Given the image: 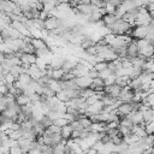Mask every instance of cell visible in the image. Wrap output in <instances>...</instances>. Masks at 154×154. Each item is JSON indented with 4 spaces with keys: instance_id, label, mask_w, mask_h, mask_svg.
<instances>
[{
    "instance_id": "21",
    "label": "cell",
    "mask_w": 154,
    "mask_h": 154,
    "mask_svg": "<svg viewBox=\"0 0 154 154\" xmlns=\"http://www.w3.org/2000/svg\"><path fill=\"white\" fill-rule=\"evenodd\" d=\"M141 85H142V82H141V78H140V77L131 78V81H130V83H129V87H130V89H132V90L141 89Z\"/></svg>"
},
{
    "instance_id": "36",
    "label": "cell",
    "mask_w": 154,
    "mask_h": 154,
    "mask_svg": "<svg viewBox=\"0 0 154 154\" xmlns=\"http://www.w3.org/2000/svg\"><path fill=\"white\" fill-rule=\"evenodd\" d=\"M42 94H45L47 97H52V96H54V95H55V91H53V90H52V89L46 84V85H43Z\"/></svg>"
},
{
    "instance_id": "31",
    "label": "cell",
    "mask_w": 154,
    "mask_h": 154,
    "mask_svg": "<svg viewBox=\"0 0 154 154\" xmlns=\"http://www.w3.org/2000/svg\"><path fill=\"white\" fill-rule=\"evenodd\" d=\"M116 77H117V75H116V72H112L108 77H106L103 81H105V85H112V84H114L116 83Z\"/></svg>"
},
{
    "instance_id": "38",
    "label": "cell",
    "mask_w": 154,
    "mask_h": 154,
    "mask_svg": "<svg viewBox=\"0 0 154 154\" xmlns=\"http://www.w3.org/2000/svg\"><path fill=\"white\" fill-rule=\"evenodd\" d=\"M105 8H106V12H107V13H114L117 7H116L113 4H111V2L108 1V2H106V5H105Z\"/></svg>"
},
{
    "instance_id": "23",
    "label": "cell",
    "mask_w": 154,
    "mask_h": 154,
    "mask_svg": "<svg viewBox=\"0 0 154 154\" xmlns=\"http://www.w3.org/2000/svg\"><path fill=\"white\" fill-rule=\"evenodd\" d=\"M18 79L22 82V84H23V85L29 84V83L32 81V78L30 77V75H29L28 72H22V73L19 75V77H18Z\"/></svg>"
},
{
    "instance_id": "14",
    "label": "cell",
    "mask_w": 154,
    "mask_h": 154,
    "mask_svg": "<svg viewBox=\"0 0 154 154\" xmlns=\"http://www.w3.org/2000/svg\"><path fill=\"white\" fill-rule=\"evenodd\" d=\"M90 88L94 89L95 91L103 90V88H105V81L101 77H95V78H93V83H91Z\"/></svg>"
},
{
    "instance_id": "12",
    "label": "cell",
    "mask_w": 154,
    "mask_h": 154,
    "mask_svg": "<svg viewBox=\"0 0 154 154\" xmlns=\"http://www.w3.org/2000/svg\"><path fill=\"white\" fill-rule=\"evenodd\" d=\"M140 55L143 58H149L154 55V45L153 43H148L146 47L140 49Z\"/></svg>"
},
{
    "instance_id": "30",
    "label": "cell",
    "mask_w": 154,
    "mask_h": 154,
    "mask_svg": "<svg viewBox=\"0 0 154 154\" xmlns=\"http://www.w3.org/2000/svg\"><path fill=\"white\" fill-rule=\"evenodd\" d=\"M118 129H119V132H120V135H122L123 137H124V136H128V135H130V134H132V132H131V128H129V126H125V125L119 124Z\"/></svg>"
},
{
    "instance_id": "29",
    "label": "cell",
    "mask_w": 154,
    "mask_h": 154,
    "mask_svg": "<svg viewBox=\"0 0 154 154\" xmlns=\"http://www.w3.org/2000/svg\"><path fill=\"white\" fill-rule=\"evenodd\" d=\"M79 123H81V125H82L83 128H85V129H90V126H91V124H93V122H91V119H90L89 117H83V118H81V119H79Z\"/></svg>"
},
{
    "instance_id": "9",
    "label": "cell",
    "mask_w": 154,
    "mask_h": 154,
    "mask_svg": "<svg viewBox=\"0 0 154 154\" xmlns=\"http://www.w3.org/2000/svg\"><path fill=\"white\" fill-rule=\"evenodd\" d=\"M140 54V48L137 46V42L136 40L132 38V41L128 45V57H137Z\"/></svg>"
},
{
    "instance_id": "43",
    "label": "cell",
    "mask_w": 154,
    "mask_h": 154,
    "mask_svg": "<svg viewBox=\"0 0 154 154\" xmlns=\"http://www.w3.org/2000/svg\"><path fill=\"white\" fill-rule=\"evenodd\" d=\"M103 1H105V2H108V1H109V0H103Z\"/></svg>"
},
{
    "instance_id": "16",
    "label": "cell",
    "mask_w": 154,
    "mask_h": 154,
    "mask_svg": "<svg viewBox=\"0 0 154 154\" xmlns=\"http://www.w3.org/2000/svg\"><path fill=\"white\" fill-rule=\"evenodd\" d=\"M118 18L119 17H117L116 13H106L105 16H102V20H103V23H105L106 26H109L111 24L116 23Z\"/></svg>"
},
{
    "instance_id": "37",
    "label": "cell",
    "mask_w": 154,
    "mask_h": 154,
    "mask_svg": "<svg viewBox=\"0 0 154 154\" xmlns=\"http://www.w3.org/2000/svg\"><path fill=\"white\" fill-rule=\"evenodd\" d=\"M144 129H146V131H147V134H148V135L154 134V120H153V122H150V123L144 124Z\"/></svg>"
},
{
    "instance_id": "10",
    "label": "cell",
    "mask_w": 154,
    "mask_h": 154,
    "mask_svg": "<svg viewBox=\"0 0 154 154\" xmlns=\"http://www.w3.org/2000/svg\"><path fill=\"white\" fill-rule=\"evenodd\" d=\"M103 102L101 101V100H97L95 103H93V105H89L88 106V108H87V111L88 112H90L91 114H96V113H100L102 109H103Z\"/></svg>"
},
{
    "instance_id": "34",
    "label": "cell",
    "mask_w": 154,
    "mask_h": 154,
    "mask_svg": "<svg viewBox=\"0 0 154 154\" xmlns=\"http://www.w3.org/2000/svg\"><path fill=\"white\" fill-rule=\"evenodd\" d=\"M106 67H108V63L107 61H97V63L94 64V69L96 71H101V70H103Z\"/></svg>"
},
{
    "instance_id": "26",
    "label": "cell",
    "mask_w": 154,
    "mask_h": 154,
    "mask_svg": "<svg viewBox=\"0 0 154 154\" xmlns=\"http://www.w3.org/2000/svg\"><path fill=\"white\" fill-rule=\"evenodd\" d=\"M64 75H65V72L63 69H53V71H52V78L58 79V81L61 79Z\"/></svg>"
},
{
    "instance_id": "15",
    "label": "cell",
    "mask_w": 154,
    "mask_h": 154,
    "mask_svg": "<svg viewBox=\"0 0 154 154\" xmlns=\"http://www.w3.org/2000/svg\"><path fill=\"white\" fill-rule=\"evenodd\" d=\"M14 99H16V102H17L19 106H24V105H26V103L31 102L30 96H29V95H26V94H24V93L17 94V95L14 96Z\"/></svg>"
},
{
    "instance_id": "1",
    "label": "cell",
    "mask_w": 154,
    "mask_h": 154,
    "mask_svg": "<svg viewBox=\"0 0 154 154\" xmlns=\"http://www.w3.org/2000/svg\"><path fill=\"white\" fill-rule=\"evenodd\" d=\"M134 106H135V102L131 101V102H122L118 107H117V113L118 116L120 117V119L125 116H128L132 109H134Z\"/></svg>"
},
{
    "instance_id": "41",
    "label": "cell",
    "mask_w": 154,
    "mask_h": 154,
    "mask_svg": "<svg viewBox=\"0 0 154 154\" xmlns=\"http://www.w3.org/2000/svg\"><path fill=\"white\" fill-rule=\"evenodd\" d=\"M109 2H111V4H113V5L117 7V6H119V5H122V4H123V0H109Z\"/></svg>"
},
{
    "instance_id": "24",
    "label": "cell",
    "mask_w": 154,
    "mask_h": 154,
    "mask_svg": "<svg viewBox=\"0 0 154 154\" xmlns=\"http://www.w3.org/2000/svg\"><path fill=\"white\" fill-rule=\"evenodd\" d=\"M65 146H66V144H64V143H61V142L54 144V146H53V153H54V154H63V153H65Z\"/></svg>"
},
{
    "instance_id": "3",
    "label": "cell",
    "mask_w": 154,
    "mask_h": 154,
    "mask_svg": "<svg viewBox=\"0 0 154 154\" xmlns=\"http://www.w3.org/2000/svg\"><path fill=\"white\" fill-rule=\"evenodd\" d=\"M148 34V28L147 25H135L132 26V34L131 36L134 38H144Z\"/></svg>"
},
{
    "instance_id": "39",
    "label": "cell",
    "mask_w": 154,
    "mask_h": 154,
    "mask_svg": "<svg viewBox=\"0 0 154 154\" xmlns=\"http://www.w3.org/2000/svg\"><path fill=\"white\" fill-rule=\"evenodd\" d=\"M97 100H100V99H99V96H97L96 94H94V95H91V96H89V97L85 99V101H87L88 105H93V103H95Z\"/></svg>"
},
{
    "instance_id": "2",
    "label": "cell",
    "mask_w": 154,
    "mask_h": 154,
    "mask_svg": "<svg viewBox=\"0 0 154 154\" xmlns=\"http://www.w3.org/2000/svg\"><path fill=\"white\" fill-rule=\"evenodd\" d=\"M61 23L60 18H57L54 16H49L47 19H45V29H47L48 31H53L54 29H57Z\"/></svg>"
},
{
    "instance_id": "7",
    "label": "cell",
    "mask_w": 154,
    "mask_h": 154,
    "mask_svg": "<svg viewBox=\"0 0 154 154\" xmlns=\"http://www.w3.org/2000/svg\"><path fill=\"white\" fill-rule=\"evenodd\" d=\"M103 90H105L106 94H108V95H111V96L118 99L119 94L122 93V87L114 83V84H112V85H105Z\"/></svg>"
},
{
    "instance_id": "5",
    "label": "cell",
    "mask_w": 154,
    "mask_h": 154,
    "mask_svg": "<svg viewBox=\"0 0 154 154\" xmlns=\"http://www.w3.org/2000/svg\"><path fill=\"white\" fill-rule=\"evenodd\" d=\"M76 83L78 85V88L84 89V88H89L93 83V78H90L88 75L84 76H77L76 77Z\"/></svg>"
},
{
    "instance_id": "25",
    "label": "cell",
    "mask_w": 154,
    "mask_h": 154,
    "mask_svg": "<svg viewBox=\"0 0 154 154\" xmlns=\"http://www.w3.org/2000/svg\"><path fill=\"white\" fill-rule=\"evenodd\" d=\"M116 36H117L116 34H113V32H111V31H109V32H107L106 35H103V36H102V38L105 40L106 45H109V46H111V45L113 43V41L116 40Z\"/></svg>"
},
{
    "instance_id": "6",
    "label": "cell",
    "mask_w": 154,
    "mask_h": 154,
    "mask_svg": "<svg viewBox=\"0 0 154 154\" xmlns=\"http://www.w3.org/2000/svg\"><path fill=\"white\" fill-rule=\"evenodd\" d=\"M29 75H30V77L32 78V79H35V81H37L41 76H42V70H41V67L35 63V64H30V66H29V69H28V71H26Z\"/></svg>"
},
{
    "instance_id": "8",
    "label": "cell",
    "mask_w": 154,
    "mask_h": 154,
    "mask_svg": "<svg viewBox=\"0 0 154 154\" xmlns=\"http://www.w3.org/2000/svg\"><path fill=\"white\" fill-rule=\"evenodd\" d=\"M31 45L35 47L36 51H41V49L48 48V45H47L46 40L42 38V37H31Z\"/></svg>"
},
{
    "instance_id": "17",
    "label": "cell",
    "mask_w": 154,
    "mask_h": 154,
    "mask_svg": "<svg viewBox=\"0 0 154 154\" xmlns=\"http://www.w3.org/2000/svg\"><path fill=\"white\" fill-rule=\"evenodd\" d=\"M130 81H131V78H130V76H129V75H124V76H117V77H116V84L120 85L122 88H123V87L129 85Z\"/></svg>"
},
{
    "instance_id": "28",
    "label": "cell",
    "mask_w": 154,
    "mask_h": 154,
    "mask_svg": "<svg viewBox=\"0 0 154 154\" xmlns=\"http://www.w3.org/2000/svg\"><path fill=\"white\" fill-rule=\"evenodd\" d=\"M84 53H85L88 57L96 55V54H97V47H96V45H93V46H89L88 48H85V49H84Z\"/></svg>"
},
{
    "instance_id": "33",
    "label": "cell",
    "mask_w": 154,
    "mask_h": 154,
    "mask_svg": "<svg viewBox=\"0 0 154 154\" xmlns=\"http://www.w3.org/2000/svg\"><path fill=\"white\" fill-rule=\"evenodd\" d=\"M53 123H54V124H57V125H59V126L61 128V126H64V125L69 124L70 122H69V120H67V119H66V118L63 116V117H59V118L54 119V120H53Z\"/></svg>"
},
{
    "instance_id": "13",
    "label": "cell",
    "mask_w": 154,
    "mask_h": 154,
    "mask_svg": "<svg viewBox=\"0 0 154 154\" xmlns=\"http://www.w3.org/2000/svg\"><path fill=\"white\" fill-rule=\"evenodd\" d=\"M20 60H22V64H35L36 60H37V57L36 54H31V53H22L20 55Z\"/></svg>"
},
{
    "instance_id": "4",
    "label": "cell",
    "mask_w": 154,
    "mask_h": 154,
    "mask_svg": "<svg viewBox=\"0 0 154 154\" xmlns=\"http://www.w3.org/2000/svg\"><path fill=\"white\" fill-rule=\"evenodd\" d=\"M125 117H128L134 124H143V125H144L143 114H142V112L138 111V109H132V111H131L128 116H125Z\"/></svg>"
},
{
    "instance_id": "11",
    "label": "cell",
    "mask_w": 154,
    "mask_h": 154,
    "mask_svg": "<svg viewBox=\"0 0 154 154\" xmlns=\"http://www.w3.org/2000/svg\"><path fill=\"white\" fill-rule=\"evenodd\" d=\"M18 146L22 148L23 153H28L29 149H31V147H32V141L29 140V138L22 137V138L18 140Z\"/></svg>"
},
{
    "instance_id": "22",
    "label": "cell",
    "mask_w": 154,
    "mask_h": 154,
    "mask_svg": "<svg viewBox=\"0 0 154 154\" xmlns=\"http://www.w3.org/2000/svg\"><path fill=\"white\" fill-rule=\"evenodd\" d=\"M55 96H57L60 101H63V102H67V101L70 100V96H69V93H67L66 89H61L60 91L55 93Z\"/></svg>"
},
{
    "instance_id": "20",
    "label": "cell",
    "mask_w": 154,
    "mask_h": 154,
    "mask_svg": "<svg viewBox=\"0 0 154 154\" xmlns=\"http://www.w3.org/2000/svg\"><path fill=\"white\" fill-rule=\"evenodd\" d=\"M76 64L77 63H75V61H72V60H70V59H66L65 61H64V64H63V70H64V72L66 73V72H71L73 69H75V66H76Z\"/></svg>"
},
{
    "instance_id": "32",
    "label": "cell",
    "mask_w": 154,
    "mask_h": 154,
    "mask_svg": "<svg viewBox=\"0 0 154 154\" xmlns=\"http://www.w3.org/2000/svg\"><path fill=\"white\" fill-rule=\"evenodd\" d=\"M40 123H41V124H42L45 128H48L49 125H52V124H53V119H51V118H49L47 114H45V116L41 118Z\"/></svg>"
},
{
    "instance_id": "27",
    "label": "cell",
    "mask_w": 154,
    "mask_h": 154,
    "mask_svg": "<svg viewBox=\"0 0 154 154\" xmlns=\"http://www.w3.org/2000/svg\"><path fill=\"white\" fill-rule=\"evenodd\" d=\"M22 52H24V53L36 54V49H35V47L31 45V42H29V43H26V42H25V45H24V46H23V48H22Z\"/></svg>"
},
{
    "instance_id": "18",
    "label": "cell",
    "mask_w": 154,
    "mask_h": 154,
    "mask_svg": "<svg viewBox=\"0 0 154 154\" xmlns=\"http://www.w3.org/2000/svg\"><path fill=\"white\" fill-rule=\"evenodd\" d=\"M72 131H73V129H72V126H71L70 124H66V125H64V126H61V130H60V134H61V137H63V138H66V140H69V138H71V135H72Z\"/></svg>"
},
{
    "instance_id": "35",
    "label": "cell",
    "mask_w": 154,
    "mask_h": 154,
    "mask_svg": "<svg viewBox=\"0 0 154 154\" xmlns=\"http://www.w3.org/2000/svg\"><path fill=\"white\" fill-rule=\"evenodd\" d=\"M112 72H114V71H112L109 67H106V69H103V70L99 71V77H101L102 79H105V78H106V77H108Z\"/></svg>"
},
{
    "instance_id": "40",
    "label": "cell",
    "mask_w": 154,
    "mask_h": 154,
    "mask_svg": "<svg viewBox=\"0 0 154 154\" xmlns=\"http://www.w3.org/2000/svg\"><path fill=\"white\" fill-rule=\"evenodd\" d=\"M10 153H11V154H20V153H23V150H22V148L17 144V146H13V147L10 148Z\"/></svg>"
},
{
    "instance_id": "19",
    "label": "cell",
    "mask_w": 154,
    "mask_h": 154,
    "mask_svg": "<svg viewBox=\"0 0 154 154\" xmlns=\"http://www.w3.org/2000/svg\"><path fill=\"white\" fill-rule=\"evenodd\" d=\"M123 141H124L126 144L131 146V144H135L136 142H138V141H140V137H138L137 135H135V134H130V135H128V136H124V137H123Z\"/></svg>"
},
{
    "instance_id": "44",
    "label": "cell",
    "mask_w": 154,
    "mask_h": 154,
    "mask_svg": "<svg viewBox=\"0 0 154 154\" xmlns=\"http://www.w3.org/2000/svg\"><path fill=\"white\" fill-rule=\"evenodd\" d=\"M153 19H154V14H153Z\"/></svg>"
},
{
    "instance_id": "42",
    "label": "cell",
    "mask_w": 154,
    "mask_h": 154,
    "mask_svg": "<svg viewBox=\"0 0 154 154\" xmlns=\"http://www.w3.org/2000/svg\"><path fill=\"white\" fill-rule=\"evenodd\" d=\"M149 71H152V72H154V64H153V65H152V67H150V69H149Z\"/></svg>"
}]
</instances>
